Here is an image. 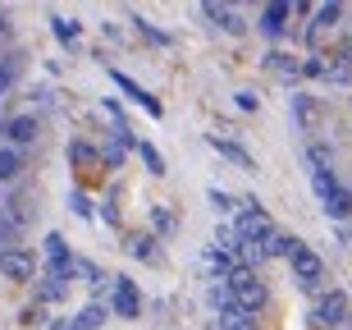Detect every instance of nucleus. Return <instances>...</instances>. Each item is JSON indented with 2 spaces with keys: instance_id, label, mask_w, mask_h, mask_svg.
Masks as SVG:
<instances>
[{
  "instance_id": "nucleus-21",
  "label": "nucleus",
  "mask_w": 352,
  "mask_h": 330,
  "mask_svg": "<svg viewBox=\"0 0 352 330\" xmlns=\"http://www.w3.org/2000/svg\"><path fill=\"white\" fill-rule=\"evenodd\" d=\"M311 188H316V193H320V202H325V198H334V193H339V179H334V170H316L311 174Z\"/></svg>"
},
{
  "instance_id": "nucleus-25",
  "label": "nucleus",
  "mask_w": 352,
  "mask_h": 330,
  "mask_svg": "<svg viewBox=\"0 0 352 330\" xmlns=\"http://www.w3.org/2000/svg\"><path fill=\"white\" fill-rule=\"evenodd\" d=\"M101 321H105V312L96 303H87L78 317H74V330H101Z\"/></svg>"
},
{
  "instance_id": "nucleus-6",
  "label": "nucleus",
  "mask_w": 352,
  "mask_h": 330,
  "mask_svg": "<svg viewBox=\"0 0 352 330\" xmlns=\"http://www.w3.org/2000/svg\"><path fill=\"white\" fill-rule=\"evenodd\" d=\"M316 321H320V326H339V321H348V293L343 289H329L325 298H320V303H316Z\"/></svg>"
},
{
  "instance_id": "nucleus-29",
  "label": "nucleus",
  "mask_w": 352,
  "mask_h": 330,
  "mask_svg": "<svg viewBox=\"0 0 352 330\" xmlns=\"http://www.w3.org/2000/svg\"><path fill=\"white\" fill-rule=\"evenodd\" d=\"M325 55H307V60H302V79H325Z\"/></svg>"
},
{
  "instance_id": "nucleus-14",
  "label": "nucleus",
  "mask_w": 352,
  "mask_h": 330,
  "mask_svg": "<svg viewBox=\"0 0 352 330\" xmlns=\"http://www.w3.org/2000/svg\"><path fill=\"white\" fill-rule=\"evenodd\" d=\"M302 248H307L302 238H293V234H274L270 243H265V257H288V262H293Z\"/></svg>"
},
{
  "instance_id": "nucleus-3",
  "label": "nucleus",
  "mask_w": 352,
  "mask_h": 330,
  "mask_svg": "<svg viewBox=\"0 0 352 330\" xmlns=\"http://www.w3.org/2000/svg\"><path fill=\"white\" fill-rule=\"evenodd\" d=\"M110 312L124 321H133L138 312H142V298H138V285H133L129 276H115V289H110Z\"/></svg>"
},
{
  "instance_id": "nucleus-27",
  "label": "nucleus",
  "mask_w": 352,
  "mask_h": 330,
  "mask_svg": "<svg viewBox=\"0 0 352 330\" xmlns=\"http://www.w3.org/2000/svg\"><path fill=\"white\" fill-rule=\"evenodd\" d=\"M51 32L65 41V46H74V41H78V23H69V19H60V14L51 19Z\"/></svg>"
},
{
  "instance_id": "nucleus-33",
  "label": "nucleus",
  "mask_w": 352,
  "mask_h": 330,
  "mask_svg": "<svg viewBox=\"0 0 352 330\" xmlns=\"http://www.w3.org/2000/svg\"><path fill=\"white\" fill-rule=\"evenodd\" d=\"M234 101H238V110H256V106H261V96H256V92H234Z\"/></svg>"
},
{
  "instance_id": "nucleus-32",
  "label": "nucleus",
  "mask_w": 352,
  "mask_h": 330,
  "mask_svg": "<svg viewBox=\"0 0 352 330\" xmlns=\"http://www.w3.org/2000/svg\"><path fill=\"white\" fill-rule=\"evenodd\" d=\"M60 293H65V280H46V285H41V298H46V303H55V298H60Z\"/></svg>"
},
{
  "instance_id": "nucleus-11",
  "label": "nucleus",
  "mask_w": 352,
  "mask_h": 330,
  "mask_svg": "<svg viewBox=\"0 0 352 330\" xmlns=\"http://www.w3.org/2000/svg\"><path fill=\"white\" fill-rule=\"evenodd\" d=\"M201 10H206V19H215V23H220L224 32H234V37L243 32V28H248L243 19H238V10H229V5H215V0H206Z\"/></svg>"
},
{
  "instance_id": "nucleus-34",
  "label": "nucleus",
  "mask_w": 352,
  "mask_h": 330,
  "mask_svg": "<svg viewBox=\"0 0 352 330\" xmlns=\"http://www.w3.org/2000/svg\"><path fill=\"white\" fill-rule=\"evenodd\" d=\"M101 220H105V225H119V212H115V202H101Z\"/></svg>"
},
{
  "instance_id": "nucleus-8",
  "label": "nucleus",
  "mask_w": 352,
  "mask_h": 330,
  "mask_svg": "<svg viewBox=\"0 0 352 330\" xmlns=\"http://www.w3.org/2000/svg\"><path fill=\"white\" fill-rule=\"evenodd\" d=\"M320 276H325V262H320V257H316L311 248H302L298 257H293V280H298L302 289H311V285H316Z\"/></svg>"
},
{
  "instance_id": "nucleus-18",
  "label": "nucleus",
  "mask_w": 352,
  "mask_h": 330,
  "mask_svg": "<svg viewBox=\"0 0 352 330\" xmlns=\"http://www.w3.org/2000/svg\"><path fill=\"white\" fill-rule=\"evenodd\" d=\"M19 170H23V156H19V147H0V184L19 179Z\"/></svg>"
},
{
  "instance_id": "nucleus-20",
  "label": "nucleus",
  "mask_w": 352,
  "mask_h": 330,
  "mask_svg": "<svg viewBox=\"0 0 352 330\" xmlns=\"http://www.w3.org/2000/svg\"><path fill=\"white\" fill-rule=\"evenodd\" d=\"M129 252L138 257V262H156V238H151V234H133Z\"/></svg>"
},
{
  "instance_id": "nucleus-15",
  "label": "nucleus",
  "mask_w": 352,
  "mask_h": 330,
  "mask_svg": "<svg viewBox=\"0 0 352 330\" xmlns=\"http://www.w3.org/2000/svg\"><path fill=\"white\" fill-rule=\"evenodd\" d=\"M343 19V5H334V0H329V5H320V10H316V23H311V41H320V32H325V28H334Z\"/></svg>"
},
{
  "instance_id": "nucleus-30",
  "label": "nucleus",
  "mask_w": 352,
  "mask_h": 330,
  "mask_svg": "<svg viewBox=\"0 0 352 330\" xmlns=\"http://www.w3.org/2000/svg\"><path fill=\"white\" fill-rule=\"evenodd\" d=\"M206 198H210V207H215V212H234V198H229V193H220V188H210Z\"/></svg>"
},
{
  "instance_id": "nucleus-7",
  "label": "nucleus",
  "mask_w": 352,
  "mask_h": 330,
  "mask_svg": "<svg viewBox=\"0 0 352 330\" xmlns=\"http://www.w3.org/2000/svg\"><path fill=\"white\" fill-rule=\"evenodd\" d=\"M288 19H293V5H288V0H270L261 10V19H256V28H261L265 37H284Z\"/></svg>"
},
{
  "instance_id": "nucleus-13",
  "label": "nucleus",
  "mask_w": 352,
  "mask_h": 330,
  "mask_svg": "<svg viewBox=\"0 0 352 330\" xmlns=\"http://www.w3.org/2000/svg\"><path fill=\"white\" fill-rule=\"evenodd\" d=\"M210 147H215V152H224L229 161H238V165H248V170L256 165V161H252V152H248V147H238L234 138H220V133H210Z\"/></svg>"
},
{
  "instance_id": "nucleus-38",
  "label": "nucleus",
  "mask_w": 352,
  "mask_h": 330,
  "mask_svg": "<svg viewBox=\"0 0 352 330\" xmlns=\"http://www.w3.org/2000/svg\"><path fill=\"white\" fill-rule=\"evenodd\" d=\"M0 32H5V14H0Z\"/></svg>"
},
{
  "instance_id": "nucleus-35",
  "label": "nucleus",
  "mask_w": 352,
  "mask_h": 330,
  "mask_svg": "<svg viewBox=\"0 0 352 330\" xmlns=\"http://www.w3.org/2000/svg\"><path fill=\"white\" fill-rule=\"evenodd\" d=\"M5 87H10V69L0 65V92H5Z\"/></svg>"
},
{
  "instance_id": "nucleus-12",
  "label": "nucleus",
  "mask_w": 352,
  "mask_h": 330,
  "mask_svg": "<svg viewBox=\"0 0 352 330\" xmlns=\"http://www.w3.org/2000/svg\"><path fill=\"white\" fill-rule=\"evenodd\" d=\"M69 165H78V170H96V165H101V152L78 138V143H69Z\"/></svg>"
},
{
  "instance_id": "nucleus-39",
  "label": "nucleus",
  "mask_w": 352,
  "mask_h": 330,
  "mask_svg": "<svg viewBox=\"0 0 352 330\" xmlns=\"http://www.w3.org/2000/svg\"><path fill=\"white\" fill-rule=\"evenodd\" d=\"M69 330H74V326H69Z\"/></svg>"
},
{
  "instance_id": "nucleus-19",
  "label": "nucleus",
  "mask_w": 352,
  "mask_h": 330,
  "mask_svg": "<svg viewBox=\"0 0 352 330\" xmlns=\"http://www.w3.org/2000/svg\"><path fill=\"white\" fill-rule=\"evenodd\" d=\"M293 119H298L302 129H316V101L307 92H293Z\"/></svg>"
},
{
  "instance_id": "nucleus-2",
  "label": "nucleus",
  "mask_w": 352,
  "mask_h": 330,
  "mask_svg": "<svg viewBox=\"0 0 352 330\" xmlns=\"http://www.w3.org/2000/svg\"><path fill=\"white\" fill-rule=\"evenodd\" d=\"M274 234H279V229H274V220L265 216V207H261V202H248V212L238 216L234 238H238V243H261V248H265Z\"/></svg>"
},
{
  "instance_id": "nucleus-5",
  "label": "nucleus",
  "mask_w": 352,
  "mask_h": 330,
  "mask_svg": "<svg viewBox=\"0 0 352 330\" xmlns=\"http://www.w3.org/2000/svg\"><path fill=\"white\" fill-rule=\"evenodd\" d=\"M0 133H5V143H10V147H23V143H37L41 124H37V115H14V119L0 124Z\"/></svg>"
},
{
  "instance_id": "nucleus-36",
  "label": "nucleus",
  "mask_w": 352,
  "mask_h": 330,
  "mask_svg": "<svg viewBox=\"0 0 352 330\" xmlns=\"http://www.w3.org/2000/svg\"><path fill=\"white\" fill-rule=\"evenodd\" d=\"M339 55H343V60L352 65V41H343V51H339Z\"/></svg>"
},
{
  "instance_id": "nucleus-17",
  "label": "nucleus",
  "mask_w": 352,
  "mask_h": 330,
  "mask_svg": "<svg viewBox=\"0 0 352 330\" xmlns=\"http://www.w3.org/2000/svg\"><path fill=\"white\" fill-rule=\"evenodd\" d=\"M265 65H270L279 79H298V74H302V60H293V55H284V51H270V55H265Z\"/></svg>"
},
{
  "instance_id": "nucleus-31",
  "label": "nucleus",
  "mask_w": 352,
  "mask_h": 330,
  "mask_svg": "<svg viewBox=\"0 0 352 330\" xmlns=\"http://www.w3.org/2000/svg\"><path fill=\"white\" fill-rule=\"evenodd\" d=\"M69 207H74V216H82V220L91 216V198H87V193H74V198H69Z\"/></svg>"
},
{
  "instance_id": "nucleus-26",
  "label": "nucleus",
  "mask_w": 352,
  "mask_h": 330,
  "mask_svg": "<svg viewBox=\"0 0 352 330\" xmlns=\"http://www.w3.org/2000/svg\"><path fill=\"white\" fill-rule=\"evenodd\" d=\"M307 161H311L316 170H329V161H334V147H329V143H311V147H307Z\"/></svg>"
},
{
  "instance_id": "nucleus-37",
  "label": "nucleus",
  "mask_w": 352,
  "mask_h": 330,
  "mask_svg": "<svg viewBox=\"0 0 352 330\" xmlns=\"http://www.w3.org/2000/svg\"><path fill=\"white\" fill-rule=\"evenodd\" d=\"M334 330H352V317H348V321H339V326H334Z\"/></svg>"
},
{
  "instance_id": "nucleus-24",
  "label": "nucleus",
  "mask_w": 352,
  "mask_h": 330,
  "mask_svg": "<svg viewBox=\"0 0 352 330\" xmlns=\"http://www.w3.org/2000/svg\"><path fill=\"white\" fill-rule=\"evenodd\" d=\"M325 79L339 83V87H352V65L343 60V55H334V60H329V69H325Z\"/></svg>"
},
{
  "instance_id": "nucleus-22",
  "label": "nucleus",
  "mask_w": 352,
  "mask_h": 330,
  "mask_svg": "<svg viewBox=\"0 0 352 330\" xmlns=\"http://www.w3.org/2000/svg\"><path fill=\"white\" fill-rule=\"evenodd\" d=\"M151 225H156V234H174V229H179V216L160 202V207H151Z\"/></svg>"
},
{
  "instance_id": "nucleus-1",
  "label": "nucleus",
  "mask_w": 352,
  "mask_h": 330,
  "mask_svg": "<svg viewBox=\"0 0 352 330\" xmlns=\"http://www.w3.org/2000/svg\"><path fill=\"white\" fill-rule=\"evenodd\" d=\"M224 285L234 289L238 312H248V317H256V312L265 307V298H270V293H265V285L256 280V271H243V266H238V271H234L229 280H224Z\"/></svg>"
},
{
  "instance_id": "nucleus-4",
  "label": "nucleus",
  "mask_w": 352,
  "mask_h": 330,
  "mask_svg": "<svg viewBox=\"0 0 352 330\" xmlns=\"http://www.w3.org/2000/svg\"><path fill=\"white\" fill-rule=\"evenodd\" d=\"M0 276L23 285V280L37 276V257H32L28 248H5V252H0Z\"/></svg>"
},
{
  "instance_id": "nucleus-16",
  "label": "nucleus",
  "mask_w": 352,
  "mask_h": 330,
  "mask_svg": "<svg viewBox=\"0 0 352 330\" xmlns=\"http://www.w3.org/2000/svg\"><path fill=\"white\" fill-rule=\"evenodd\" d=\"M325 216L329 220H348L352 216V188H339L334 198H325Z\"/></svg>"
},
{
  "instance_id": "nucleus-9",
  "label": "nucleus",
  "mask_w": 352,
  "mask_h": 330,
  "mask_svg": "<svg viewBox=\"0 0 352 330\" xmlns=\"http://www.w3.org/2000/svg\"><path fill=\"white\" fill-rule=\"evenodd\" d=\"M201 266L210 271V280H229V276L238 271L234 252H229V248H220V243H215V248H206V257H201Z\"/></svg>"
},
{
  "instance_id": "nucleus-23",
  "label": "nucleus",
  "mask_w": 352,
  "mask_h": 330,
  "mask_svg": "<svg viewBox=\"0 0 352 330\" xmlns=\"http://www.w3.org/2000/svg\"><path fill=\"white\" fill-rule=\"evenodd\" d=\"M138 156H142L146 174H156V179H160V174H165V156H160V152H156V147H151V143H138Z\"/></svg>"
},
{
  "instance_id": "nucleus-10",
  "label": "nucleus",
  "mask_w": 352,
  "mask_h": 330,
  "mask_svg": "<svg viewBox=\"0 0 352 330\" xmlns=\"http://www.w3.org/2000/svg\"><path fill=\"white\" fill-rule=\"evenodd\" d=\"M110 79H115V83H119V87H124V92H129V96H133V101H138V106H142V110H146V115H156V119H160V101H156V96H151V92H146L142 83H133V79H129V74H119V69H115V74H110Z\"/></svg>"
},
{
  "instance_id": "nucleus-28",
  "label": "nucleus",
  "mask_w": 352,
  "mask_h": 330,
  "mask_svg": "<svg viewBox=\"0 0 352 330\" xmlns=\"http://www.w3.org/2000/svg\"><path fill=\"white\" fill-rule=\"evenodd\" d=\"M220 330H261V326L248 312H229V317H220Z\"/></svg>"
}]
</instances>
